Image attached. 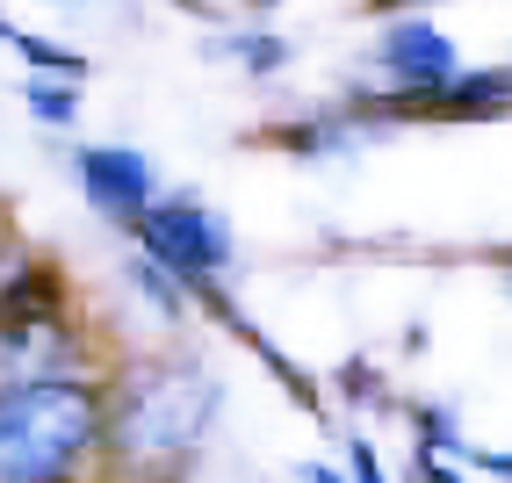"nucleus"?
I'll return each instance as SVG.
<instances>
[{
  "label": "nucleus",
  "instance_id": "10",
  "mask_svg": "<svg viewBox=\"0 0 512 483\" xmlns=\"http://www.w3.org/2000/svg\"><path fill=\"white\" fill-rule=\"evenodd\" d=\"M354 476H361V483H383V476H375V455H368V447H354Z\"/></svg>",
  "mask_w": 512,
  "mask_h": 483
},
{
  "label": "nucleus",
  "instance_id": "4",
  "mask_svg": "<svg viewBox=\"0 0 512 483\" xmlns=\"http://www.w3.org/2000/svg\"><path fill=\"white\" fill-rule=\"evenodd\" d=\"M80 188L94 195V210L116 217V224H138V217L152 210V166H145L138 152H123V145L80 152Z\"/></svg>",
  "mask_w": 512,
  "mask_h": 483
},
{
  "label": "nucleus",
  "instance_id": "1",
  "mask_svg": "<svg viewBox=\"0 0 512 483\" xmlns=\"http://www.w3.org/2000/svg\"><path fill=\"white\" fill-rule=\"evenodd\" d=\"M101 426V404L80 383H22L0 390V483H58L87 455V440Z\"/></svg>",
  "mask_w": 512,
  "mask_h": 483
},
{
  "label": "nucleus",
  "instance_id": "2",
  "mask_svg": "<svg viewBox=\"0 0 512 483\" xmlns=\"http://www.w3.org/2000/svg\"><path fill=\"white\" fill-rule=\"evenodd\" d=\"M210 404H217V390L195 368H145L116 397V447H130L138 462H174L210 426Z\"/></svg>",
  "mask_w": 512,
  "mask_h": 483
},
{
  "label": "nucleus",
  "instance_id": "3",
  "mask_svg": "<svg viewBox=\"0 0 512 483\" xmlns=\"http://www.w3.org/2000/svg\"><path fill=\"white\" fill-rule=\"evenodd\" d=\"M138 238H145V253L166 274H181V282H210V274L231 260V231L202 210V202H159V210L138 217Z\"/></svg>",
  "mask_w": 512,
  "mask_h": 483
},
{
  "label": "nucleus",
  "instance_id": "11",
  "mask_svg": "<svg viewBox=\"0 0 512 483\" xmlns=\"http://www.w3.org/2000/svg\"><path fill=\"white\" fill-rule=\"evenodd\" d=\"M484 469H498V476H512V455H484Z\"/></svg>",
  "mask_w": 512,
  "mask_h": 483
},
{
  "label": "nucleus",
  "instance_id": "5",
  "mask_svg": "<svg viewBox=\"0 0 512 483\" xmlns=\"http://www.w3.org/2000/svg\"><path fill=\"white\" fill-rule=\"evenodd\" d=\"M51 347H58L51 310H0V390L44 383V375H51Z\"/></svg>",
  "mask_w": 512,
  "mask_h": 483
},
{
  "label": "nucleus",
  "instance_id": "7",
  "mask_svg": "<svg viewBox=\"0 0 512 483\" xmlns=\"http://www.w3.org/2000/svg\"><path fill=\"white\" fill-rule=\"evenodd\" d=\"M512 101V73H476V80H440L426 94H404V109H426V116H484Z\"/></svg>",
  "mask_w": 512,
  "mask_h": 483
},
{
  "label": "nucleus",
  "instance_id": "12",
  "mask_svg": "<svg viewBox=\"0 0 512 483\" xmlns=\"http://www.w3.org/2000/svg\"><path fill=\"white\" fill-rule=\"evenodd\" d=\"M318 483H339V476H325V469H318Z\"/></svg>",
  "mask_w": 512,
  "mask_h": 483
},
{
  "label": "nucleus",
  "instance_id": "9",
  "mask_svg": "<svg viewBox=\"0 0 512 483\" xmlns=\"http://www.w3.org/2000/svg\"><path fill=\"white\" fill-rule=\"evenodd\" d=\"M29 109H37L44 123H73L80 116V94L58 87V80H29Z\"/></svg>",
  "mask_w": 512,
  "mask_h": 483
},
{
  "label": "nucleus",
  "instance_id": "8",
  "mask_svg": "<svg viewBox=\"0 0 512 483\" xmlns=\"http://www.w3.org/2000/svg\"><path fill=\"white\" fill-rule=\"evenodd\" d=\"M8 44L29 51V65H44V73H65V80H80V73H87V58H80V51H58V44H44V37H29V29H8Z\"/></svg>",
  "mask_w": 512,
  "mask_h": 483
},
{
  "label": "nucleus",
  "instance_id": "6",
  "mask_svg": "<svg viewBox=\"0 0 512 483\" xmlns=\"http://www.w3.org/2000/svg\"><path fill=\"white\" fill-rule=\"evenodd\" d=\"M383 65H390L412 94H426V87H440V80H455V44L440 37V29H426V22H404V29H390Z\"/></svg>",
  "mask_w": 512,
  "mask_h": 483
}]
</instances>
